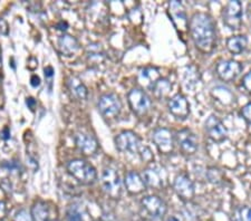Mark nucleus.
Returning a JSON list of instances; mask_svg holds the SVG:
<instances>
[{"label": "nucleus", "mask_w": 251, "mask_h": 221, "mask_svg": "<svg viewBox=\"0 0 251 221\" xmlns=\"http://www.w3.org/2000/svg\"><path fill=\"white\" fill-rule=\"evenodd\" d=\"M75 144L78 150L85 155H92L99 148V142L94 135L86 132H78L75 135Z\"/></svg>", "instance_id": "dca6fc26"}, {"label": "nucleus", "mask_w": 251, "mask_h": 221, "mask_svg": "<svg viewBox=\"0 0 251 221\" xmlns=\"http://www.w3.org/2000/svg\"><path fill=\"white\" fill-rule=\"evenodd\" d=\"M1 63H2V58H1V49H0V68H1Z\"/></svg>", "instance_id": "c9c22d12"}, {"label": "nucleus", "mask_w": 251, "mask_h": 221, "mask_svg": "<svg viewBox=\"0 0 251 221\" xmlns=\"http://www.w3.org/2000/svg\"><path fill=\"white\" fill-rule=\"evenodd\" d=\"M165 221H181V220L177 218L176 216H170V217H168V219Z\"/></svg>", "instance_id": "f704fd0d"}, {"label": "nucleus", "mask_w": 251, "mask_h": 221, "mask_svg": "<svg viewBox=\"0 0 251 221\" xmlns=\"http://www.w3.org/2000/svg\"><path fill=\"white\" fill-rule=\"evenodd\" d=\"M171 88H172V85L168 79L160 78L154 84V86L152 87L151 91L154 93V95L157 98H163L170 93V92H171Z\"/></svg>", "instance_id": "b1692460"}, {"label": "nucleus", "mask_w": 251, "mask_h": 221, "mask_svg": "<svg viewBox=\"0 0 251 221\" xmlns=\"http://www.w3.org/2000/svg\"><path fill=\"white\" fill-rule=\"evenodd\" d=\"M116 148L124 153H135L141 148L140 138L132 131H123L115 138Z\"/></svg>", "instance_id": "0eeeda50"}, {"label": "nucleus", "mask_w": 251, "mask_h": 221, "mask_svg": "<svg viewBox=\"0 0 251 221\" xmlns=\"http://www.w3.org/2000/svg\"><path fill=\"white\" fill-rule=\"evenodd\" d=\"M208 178L213 183H219L222 179V173L220 170H218V169L211 168L208 172Z\"/></svg>", "instance_id": "bb28decb"}, {"label": "nucleus", "mask_w": 251, "mask_h": 221, "mask_svg": "<svg viewBox=\"0 0 251 221\" xmlns=\"http://www.w3.org/2000/svg\"><path fill=\"white\" fill-rule=\"evenodd\" d=\"M242 71L241 64L233 59L228 60H220L217 64L216 72L217 75L219 76V78L224 82H232L233 79H236L239 75H240Z\"/></svg>", "instance_id": "6e6552de"}, {"label": "nucleus", "mask_w": 251, "mask_h": 221, "mask_svg": "<svg viewBox=\"0 0 251 221\" xmlns=\"http://www.w3.org/2000/svg\"><path fill=\"white\" fill-rule=\"evenodd\" d=\"M100 182L105 194L112 199H119L122 195V182L117 171L112 168H105L103 170Z\"/></svg>", "instance_id": "20e7f679"}, {"label": "nucleus", "mask_w": 251, "mask_h": 221, "mask_svg": "<svg viewBox=\"0 0 251 221\" xmlns=\"http://www.w3.org/2000/svg\"><path fill=\"white\" fill-rule=\"evenodd\" d=\"M176 143L185 155H193L198 150V139L190 130H181L176 133Z\"/></svg>", "instance_id": "ddd939ff"}, {"label": "nucleus", "mask_w": 251, "mask_h": 221, "mask_svg": "<svg viewBox=\"0 0 251 221\" xmlns=\"http://www.w3.org/2000/svg\"><path fill=\"white\" fill-rule=\"evenodd\" d=\"M59 51L65 56H73L79 49V44L77 39L71 35L64 34L58 39Z\"/></svg>", "instance_id": "a211bd4d"}, {"label": "nucleus", "mask_w": 251, "mask_h": 221, "mask_svg": "<svg viewBox=\"0 0 251 221\" xmlns=\"http://www.w3.org/2000/svg\"><path fill=\"white\" fill-rule=\"evenodd\" d=\"M232 221H251V208L244 206L234 209Z\"/></svg>", "instance_id": "393cba45"}, {"label": "nucleus", "mask_w": 251, "mask_h": 221, "mask_svg": "<svg viewBox=\"0 0 251 221\" xmlns=\"http://www.w3.org/2000/svg\"><path fill=\"white\" fill-rule=\"evenodd\" d=\"M127 100L133 113L140 116V118L147 115L149 111L151 110L152 100L150 98V96L141 88H133V90L129 91L127 94Z\"/></svg>", "instance_id": "7ed1b4c3"}, {"label": "nucleus", "mask_w": 251, "mask_h": 221, "mask_svg": "<svg viewBox=\"0 0 251 221\" xmlns=\"http://www.w3.org/2000/svg\"><path fill=\"white\" fill-rule=\"evenodd\" d=\"M125 187H126V190L131 195H140L145 190L144 180L142 178L140 173H137L136 171H129L125 175Z\"/></svg>", "instance_id": "f3484780"}, {"label": "nucleus", "mask_w": 251, "mask_h": 221, "mask_svg": "<svg viewBox=\"0 0 251 221\" xmlns=\"http://www.w3.org/2000/svg\"><path fill=\"white\" fill-rule=\"evenodd\" d=\"M173 189L179 198L183 201H191L196 195L194 186L191 179L187 174H179L173 181Z\"/></svg>", "instance_id": "9b49d317"}, {"label": "nucleus", "mask_w": 251, "mask_h": 221, "mask_svg": "<svg viewBox=\"0 0 251 221\" xmlns=\"http://www.w3.org/2000/svg\"><path fill=\"white\" fill-rule=\"evenodd\" d=\"M160 77V73L159 71L154 67H147L144 70L141 71L140 73V82L142 85H144L145 87L152 90V87L154 86V84L159 80Z\"/></svg>", "instance_id": "4be33fe9"}, {"label": "nucleus", "mask_w": 251, "mask_h": 221, "mask_svg": "<svg viewBox=\"0 0 251 221\" xmlns=\"http://www.w3.org/2000/svg\"><path fill=\"white\" fill-rule=\"evenodd\" d=\"M7 215V204L5 200L0 199V220L3 219Z\"/></svg>", "instance_id": "7c9ffc66"}, {"label": "nucleus", "mask_w": 251, "mask_h": 221, "mask_svg": "<svg viewBox=\"0 0 251 221\" xmlns=\"http://www.w3.org/2000/svg\"><path fill=\"white\" fill-rule=\"evenodd\" d=\"M45 75L47 76V77H51V76L54 75V71H52L51 67L48 66L45 68Z\"/></svg>", "instance_id": "72a5a7b5"}, {"label": "nucleus", "mask_w": 251, "mask_h": 221, "mask_svg": "<svg viewBox=\"0 0 251 221\" xmlns=\"http://www.w3.org/2000/svg\"><path fill=\"white\" fill-rule=\"evenodd\" d=\"M31 218L34 221H50V207L44 201H36L30 210Z\"/></svg>", "instance_id": "aec40b11"}, {"label": "nucleus", "mask_w": 251, "mask_h": 221, "mask_svg": "<svg viewBox=\"0 0 251 221\" xmlns=\"http://www.w3.org/2000/svg\"><path fill=\"white\" fill-rule=\"evenodd\" d=\"M206 135L214 142H222L226 139V128L218 116L211 115L205 121Z\"/></svg>", "instance_id": "2eb2a0df"}, {"label": "nucleus", "mask_w": 251, "mask_h": 221, "mask_svg": "<svg viewBox=\"0 0 251 221\" xmlns=\"http://www.w3.org/2000/svg\"><path fill=\"white\" fill-rule=\"evenodd\" d=\"M224 24L231 30L240 29L242 25V3L239 0H231L222 11Z\"/></svg>", "instance_id": "39448f33"}, {"label": "nucleus", "mask_w": 251, "mask_h": 221, "mask_svg": "<svg viewBox=\"0 0 251 221\" xmlns=\"http://www.w3.org/2000/svg\"><path fill=\"white\" fill-rule=\"evenodd\" d=\"M141 204L145 211L153 218H162L168 211V206L157 196H148L141 200Z\"/></svg>", "instance_id": "f8f14e48"}, {"label": "nucleus", "mask_w": 251, "mask_h": 221, "mask_svg": "<svg viewBox=\"0 0 251 221\" xmlns=\"http://www.w3.org/2000/svg\"><path fill=\"white\" fill-rule=\"evenodd\" d=\"M170 113L177 120H185L190 114V104L185 96L176 94L168 103Z\"/></svg>", "instance_id": "4468645a"}, {"label": "nucleus", "mask_w": 251, "mask_h": 221, "mask_svg": "<svg viewBox=\"0 0 251 221\" xmlns=\"http://www.w3.org/2000/svg\"><path fill=\"white\" fill-rule=\"evenodd\" d=\"M190 35L194 45L202 53L209 54L216 47V25L211 16L196 13L189 23Z\"/></svg>", "instance_id": "f257e3e1"}, {"label": "nucleus", "mask_w": 251, "mask_h": 221, "mask_svg": "<svg viewBox=\"0 0 251 221\" xmlns=\"http://www.w3.org/2000/svg\"><path fill=\"white\" fill-rule=\"evenodd\" d=\"M242 85H244L246 90L251 94V72H249L248 74L245 75L244 79H242Z\"/></svg>", "instance_id": "c756f323"}, {"label": "nucleus", "mask_w": 251, "mask_h": 221, "mask_svg": "<svg viewBox=\"0 0 251 221\" xmlns=\"http://www.w3.org/2000/svg\"><path fill=\"white\" fill-rule=\"evenodd\" d=\"M99 111L105 119H115L122 111V102L115 94H104L99 99Z\"/></svg>", "instance_id": "423d86ee"}, {"label": "nucleus", "mask_w": 251, "mask_h": 221, "mask_svg": "<svg viewBox=\"0 0 251 221\" xmlns=\"http://www.w3.org/2000/svg\"><path fill=\"white\" fill-rule=\"evenodd\" d=\"M152 140L154 142L155 147H157L161 153L170 154L173 152L174 148V138L172 132L169 128L160 127L153 132Z\"/></svg>", "instance_id": "1a4fd4ad"}, {"label": "nucleus", "mask_w": 251, "mask_h": 221, "mask_svg": "<svg viewBox=\"0 0 251 221\" xmlns=\"http://www.w3.org/2000/svg\"><path fill=\"white\" fill-rule=\"evenodd\" d=\"M14 221H34L31 218V215L25 209H22L19 210L17 214H16Z\"/></svg>", "instance_id": "cd10ccee"}, {"label": "nucleus", "mask_w": 251, "mask_h": 221, "mask_svg": "<svg viewBox=\"0 0 251 221\" xmlns=\"http://www.w3.org/2000/svg\"><path fill=\"white\" fill-rule=\"evenodd\" d=\"M241 115H242V118L247 121V122L251 124V103L247 104V105L242 107Z\"/></svg>", "instance_id": "c85d7f7f"}, {"label": "nucleus", "mask_w": 251, "mask_h": 221, "mask_svg": "<svg viewBox=\"0 0 251 221\" xmlns=\"http://www.w3.org/2000/svg\"><path fill=\"white\" fill-rule=\"evenodd\" d=\"M144 180L145 186L153 189H161L163 186V182H162L161 175L156 170H153V169H147L143 172V176H142Z\"/></svg>", "instance_id": "5701e85b"}, {"label": "nucleus", "mask_w": 251, "mask_h": 221, "mask_svg": "<svg viewBox=\"0 0 251 221\" xmlns=\"http://www.w3.org/2000/svg\"><path fill=\"white\" fill-rule=\"evenodd\" d=\"M10 133H9V130H8V127H5L3 130L0 132V138H1L2 140H8L10 138Z\"/></svg>", "instance_id": "2f4dec72"}, {"label": "nucleus", "mask_w": 251, "mask_h": 221, "mask_svg": "<svg viewBox=\"0 0 251 221\" xmlns=\"http://www.w3.org/2000/svg\"><path fill=\"white\" fill-rule=\"evenodd\" d=\"M169 14L174 27L176 28L180 33H185L189 28L188 17L185 10L180 1H170L169 3Z\"/></svg>", "instance_id": "9d476101"}, {"label": "nucleus", "mask_w": 251, "mask_h": 221, "mask_svg": "<svg viewBox=\"0 0 251 221\" xmlns=\"http://www.w3.org/2000/svg\"><path fill=\"white\" fill-rule=\"evenodd\" d=\"M66 221H85L82 212L79 211L77 207L73 206L67 210Z\"/></svg>", "instance_id": "a878e982"}, {"label": "nucleus", "mask_w": 251, "mask_h": 221, "mask_svg": "<svg viewBox=\"0 0 251 221\" xmlns=\"http://www.w3.org/2000/svg\"><path fill=\"white\" fill-rule=\"evenodd\" d=\"M67 171L73 178L76 179L79 183L90 186L97 179V172L95 168L82 159L72 160L67 163Z\"/></svg>", "instance_id": "f03ea898"}, {"label": "nucleus", "mask_w": 251, "mask_h": 221, "mask_svg": "<svg viewBox=\"0 0 251 221\" xmlns=\"http://www.w3.org/2000/svg\"><path fill=\"white\" fill-rule=\"evenodd\" d=\"M247 45H248V40H247V37L244 35L232 36V37H230L226 40V48L233 55L244 53Z\"/></svg>", "instance_id": "412c9836"}, {"label": "nucleus", "mask_w": 251, "mask_h": 221, "mask_svg": "<svg viewBox=\"0 0 251 221\" xmlns=\"http://www.w3.org/2000/svg\"><path fill=\"white\" fill-rule=\"evenodd\" d=\"M40 84V79H39V77L38 76H36V75H34L31 77V85L32 86H38Z\"/></svg>", "instance_id": "473e14b6"}, {"label": "nucleus", "mask_w": 251, "mask_h": 221, "mask_svg": "<svg viewBox=\"0 0 251 221\" xmlns=\"http://www.w3.org/2000/svg\"><path fill=\"white\" fill-rule=\"evenodd\" d=\"M67 86L68 90L71 92V94L74 96L75 98H77L79 100H84L87 98V87L84 85V83L78 77H76V76H71L67 80Z\"/></svg>", "instance_id": "6ab92c4d"}]
</instances>
